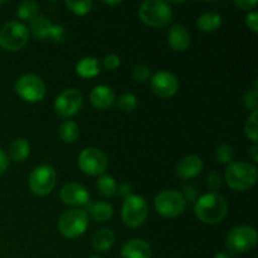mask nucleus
<instances>
[{"label": "nucleus", "instance_id": "4", "mask_svg": "<svg viewBox=\"0 0 258 258\" xmlns=\"http://www.w3.org/2000/svg\"><path fill=\"white\" fill-rule=\"evenodd\" d=\"M88 223H90V217L87 212L83 209L73 208L68 209L60 216L58 228L66 238H77L87 231Z\"/></svg>", "mask_w": 258, "mask_h": 258}, {"label": "nucleus", "instance_id": "42", "mask_svg": "<svg viewBox=\"0 0 258 258\" xmlns=\"http://www.w3.org/2000/svg\"><path fill=\"white\" fill-rule=\"evenodd\" d=\"M248 155H249V158H251V160L253 161V163H257V161H258V148H257L256 144H253V146L249 149Z\"/></svg>", "mask_w": 258, "mask_h": 258}, {"label": "nucleus", "instance_id": "12", "mask_svg": "<svg viewBox=\"0 0 258 258\" xmlns=\"http://www.w3.org/2000/svg\"><path fill=\"white\" fill-rule=\"evenodd\" d=\"M83 105V96L76 88H67L57 96L54 111L60 117H71L80 112Z\"/></svg>", "mask_w": 258, "mask_h": 258}, {"label": "nucleus", "instance_id": "41", "mask_svg": "<svg viewBox=\"0 0 258 258\" xmlns=\"http://www.w3.org/2000/svg\"><path fill=\"white\" fill-rule=\"evenodd\" d=\"M185 202H193L197 198V189L193 186H185Z\"/></svg>", "mask_w": 258, "mask_h": 258}, {"label": "nucleus", "instance_id": "43", "mask_svg": "<svg viewBox=\"0 0 258 258\" xmlns=\"http://www.w3.org/2000/svg\"><path fill=\"white\" fill-rule=\"evenodd\" d=\"M214 258H231V256H228L227 253H224V252H219V253H217Z\"/></svg>", "mask_w": 258, "mask_h": 258}, {"label": "nucleus", "instance_id": "44", "mask_svg": "<svg viewBox=\"0 0 258 258\" xmlns=\"http://www.w3.org/2000/svg\"><path fill=\"white\" fill-rule=\"evenodd\" d=\"M105 4H107V5H117V4H120V2H108V0H106Z\"/></svg>", "mask_w": 258, "mask_h": 258}, {"label": "nucleus", "instance_id": "21", "mask_svg": "<svg viewBox=\"0 0 258 258\" xmlns=\"http://www.w3.org/2000/svg\"><path fill=\"white\" fill-rule=\"evenodd\" d=\"M115 243V233L110 228L98 229L92 238V247L97 252H106Z\"/></svg>", "mask_w": 258, "mask_h": 258}, {"label": "nucleus", "instance_id": "32", "mask_svg": "<svg viewBox=\"0 0 258 258\" xmlns=\"http://www.w3.org/2000/svg\"><path fill=\"white\" fill-rule=\"evenodd\" d=\"M48 38L54 43H63L66 40V38H67V29L63 25L59 24L52 25L49 34H48Z\"/></svg>", "mask_w": 258, "mask_h": 258}, {"label": "nucleus", "instance_id": "26", "mask_svg": "<svg viewBox=\"0 0 258 258\" xmlns=\"http://www.w3.org/2000/svg\"><path fill=\"white\" fill-rule=\"evenodd\" d=\"M59 136L64 143L72 144L80 136V127L75 121L67 120L59 126Z\"/></svg>", "mask_w": 258, "mask_h": 258}, {"label": "nucleus", "instance_id": "38", "mask_svg": "<svg viewBox=\"0 0 258 258\" xmlns=\"http://www.w3.org/2000/svg\"><path fill=\"white\" fill-rule=\"evenodd\" d=\"M234 4L242 10H253L257 7L258 3L256 0H236Z\"/></svg>", "mask_w": 258, "mask_h": 258}, {"label": "nucleus", "instance_id": "24", "mask_svg": "<svg viewBox=\"0 0 258 258\" xmlns=\"http://www.w3.org/2000/svg\"><path fill=\"white\" fill-rule=\"evenodd\" d=\"M52 25L53 24L47 17L38 15L30 22V32H32L33 37L37 39H44V38H48Z\"/></svg>", "mask_w": 258, "mask_h": 258}, {"label": "nucleus", "instance_id": "20", "mask_svg": "<svg viewBox=\"0 0 258 258\" xmlns=\"http://www.w3.org/2000/svg\"><path fill=\"white\" fill-rule=\"evenodd\" d=\"M87 214H90L95 221L103 223V222L111 219L113 214V208L107 202H93V203L87 204Z\"/></svg>", "mask_w": 258, "mask_h": 258}, {"label": "nucleus", "instance_id": "35", "mask_svg": "<svg viewBox=\"0 0 258 258\" xmlns=\"http://www.w3.org/2000/svg\"><path fill=\"white\" fill-rule=\"evenodd\" d=\"M243 102L247 108L252 110V112H253V111H257V87L256 86H254L252 90L247 91L246 95H244Z\"/></svg>", "mask_w": 258, "mask_h": 258}, {"label": "nucleus", "instance_id": "10", "mask_svg": "<svg viewBox=\"0 0 258 258\" xmlns=\"http://www.w3.org/2000/svg\"><path fill=\"white\" fill-rule=\"evenodd\" d=\"M57 183V174L53 166L43 165L33 169L29 176V188L35 196H48L54 189Z\"/></svg>", "mask_w": 258, "mask_h": 258}, {"label": "nucleus", "instance_id": "45", "mask_svg": "<svg viewBox=\"0 0 258 258\" xmlns=\"http://www.w3.org/2000/svg\"><path fill=\"white\" fill-rule=\"evenodd\" d=\"M90 258H102V257H100V256H91Z\"/></svg>", "mask_w": 258, "mask_h": 258}, {"label": "nucleus", "instance_id": "23", "mask_svg": "<svg viewBox=\"0 0 258 258\" xmlns=\"http://www.w3.org/2000/svg\"><path fill=\"white\" fill-rule=\"evenodd\" d=\"M30 145L25 139H17L9 146V158L15 163H22L29 156Z\"/></svg>", "mask_w": 258, "mask_h": 258}, {"label": "nucleus", "instance_id": "30", "mask_svg": "<svg viewBox=\"0 0 258 258\" xmlns=\"http://www.w3.org/2000/svg\"><path fill=\"white\" fill-rule=\"evenodd\" d=\"M117 106L122 112H133L138 107V97L134 93H123L118 98Z\"/></svg>", "mask_w": 258, "mask_h": 258}, {"label": "nucleus", "instance_id": "29", "mask_svg": "<svg viewBox=\"0 0 258 258\" xmlns=\"http://www.w3.org/2000/svg\"><path fill=\"white\" fill-rule=\"evenodd\" d=\"M66 7L76 15H86L92 9V2L91 0H83V2H72L67 0Z\"/></svg>", "mask_w": 258, "mask_h": 258}, {"label": "nucleus", "instance_id": "22", "mask_svg": "<svg viewBox=\"0 0 258 258\" xmlns=\"http://www.w3.org/2000/svg\"><path fill=\"white\" fill-rule=\"evenodd\" d=\"M222 25L221 14L216 12H206L197 19V27L203 33H213Z\"/></svg>", "mask_w": 258, "mask_h": 258}, {"label": "nucleus", "instance_id": "25", "mask_svg": "<svg viewBox=\"0 0 258 258\" xmlns=\"http://www.w3.org/2000/svg\"><path fill=\"white\" fill-rule=\"evenodd\" d=\"M96 186H97L101 196L107 197V198L113 197L117 193V183L111 175H106V174L101 175L96 183Z\"/></svg>", "mask_w": 258, "mask_h": 258}, {"label": "nucleus", "instance_id": "11", "mask_svg": "<svg viewBox=\"0 0 258 258\" xmlns=\"http://www.w3.org/2000/svg\"><path fill=\"white\" fill-rule=\"evenodd\" d=\"M14 90L20 98L27 102H39L45 96V85L35 75H24L17 81Z\"/></svg>", "mask_w": 258, "mask_h": 258}, {"label": "nucleus", "instance_id": "18", "mask_svg": "<svg viewBox=\"0 0 258 258\" xmlns=\"http://www.w3.org/2000/svg\"><path fill=\"white\" fill-rule=\"evenodd\" d=\"M122 258H151V246L146 241L134 238L126 242L121 248Z\"/></svg>", "mask_w": 258, "mask_h": 258}, {"label": "nucleus", "instance_id": "40", "mask_svg": "<svg viewBox=\"0 0 258 258\" xmlns=\"http://www.w3.org/2000/svg\"><path fill=\"white\" fill-rule=\"evenodd\" d=\"M117 190H118V193H120L121 197L126 198V197L130 196L131 185H130V184H127V183H121L120 185L117 186Z\"/></svg>", "mask_w": 258, "mask_h": 258}, {"label": "nucleus", "instance_id": "7", "mask_svg": "<svg viewBox=\"0 0 258 258\" xmlns=\"http://www.w3.org/2000/svg\"><path fill=\"white\" fill-rule=\"evenodd\" d=\"M154 207L160 216L175 218L185 211L186 202L181 193L176 190H163L154 199Z\"/></svg>", "mask_w": 258, "mask_h": 258}, {"label": "nucleus", "instance_id": "14", "mask_svg": "<svg viewBox=\"0 0 258 258\" xmlns=\"http://www.w3.org/2000/svg\"><path fill=\"white\" fill-rule=\"evenodd\" d=\"M60 199L63 203L72 207L87 206L90 203V193L78 183H68L60 189Z\"/></svg>", "mask_w": 258, "mask_h": 258}, {"label": "nucleus", "instance_id": "36", "mask_svg": "<svg viewBox=\"0 0 258 258\" xmlns=\"http://www.w3.org/2000/svg\"><path fill=\"white\" fill-rule=\"evenodd\" d=\"M121 60H120V57L116 54H108L106 55L105 59L102 60V64L103 67H106L107 70L112 71V70H116V68H118V66H120Z\"/></svg>", "mask_w": 258, "mask_h": 258}, {"label": "nucleus", "instance_id": "5", "mask_svg": "<svg viewBox=\"0 0 258 258\" xmlns=\"http://www.w3.org/2000/svg\"><path fill=\"white\" fill-rule=\"evenodd\" d=\"M148 213V203L143 197L136 196V194H130L126 197L122 204V211H121V217L126 226L130 228H138L146 221Z\"/></svg>", "mask_w": 258, "mask_h": 258}, {"label": "nucleus", "instance_id": "28", "mask_svg": "<svg viewBox=\"0 0 258 258\" xmlns=\"http://www.w3.org/2000/svg\"><path fill=\"white\" fill-rule=\"evenodd\" d=\"M214 154H216V159L219 163L227 164V165L233 163L234 158H236L234 149L228 144H221L219 146H217Z\"/></svg>", "mask_w": 258, "mask_h": 258}, {"label": "nucleus", "instance_id": "15", "mask_svg": "<svg viewBox=\"0 0 258 258\" xmlns=\"http://www.w3.org/2000/svg\"><path fill=\"white\" fill-rule=\"evenodd\" d=\"M168 44L176 52H184L190 45V33L183 24H174L168 32Z\"/></svg>", "mask_w": 258, "mask_h": 258}, {"label": "nucleus", "instance_id": "8", "mask_svg": "<svg viewBox=\"0 0 258 258\" xmlns=\"http://www.w3.org/2000/svg\"><path fill=\"white\" fill-rule=\"evenodd\" d=\"M257 232L249 226H238L227 236L226 246L231 253H246L256 247Z\"/></svg>", "mask_w": 258, "mask_h": 258}, {"label": "nucleus", "instance_id": "37", "mask_svg": "<svg viewBox=\"0 0 258 258\" xmlns=\"http://www.w3.org/2000/svg\"><path fill=\"white\" fill-rule=\"evenodd\" d=\"M246 24L253 33L258 32V14L256 10L248 13V15L246 17Z\"/></svg>", "mask_w": 258, "mask_h": 258}, {"label": "nucleus", "instance_id": "6", "mask_svg": "<svg viewBox=\"0 0 258 258\" xmlns=\"http://www.w3.org/2000/svg\"><path fill=\"white\" fill-rule=\"evenodd\" d=\"M29 39V29L23 23H7L0 30V45L8 52H17L22 49Z\"/></svg>", "mask_w": 258, "mask_h": 258}, {"label": "nucleus", "instance_id": "9", "mask_svg": "<svg viewBox=\"0 0 258 258\" xmlns=\"http://www.w3.org/2000/svg\"><path fill=\"white\" fill-rule=\"evenodd\" d=\"M78 166L90 176H101L108 166V159L102 150L97 148H86L78 156Z\"/></svg>", "mask_w": 258, "mask_h": 258}, {"label": "nucleus", "instance_id": "2", "mask_svg": "<svg viewBox=\"0 0 258 258\" xmlns=\"http://www.w3.org/2000/svg\"><path fill=\"white\" fill-rule=\"evenodd\" d=\"M257 168L254 164L247 161H233L229 164L224 173V181L229 188L237 191L251 189L257 181Z\"/></svg>", "mask_w": 258, "mask_h": 258}, {"label": "nucleus", "instance_id": "1", "mask_svg": "<svg viewBox=\"0 0 258 258\" xmlns=\"http://www.w3.org/2000/svg\"><path fill=\"white\" fill-rule=\"evenodd\" d=\"M228 212L226 198L219 193H208L202 196L194 206V213L201 222L216 224L224 219Z\"/></svg>", "mask_w": 258, "mask_h": 258}, {"label": "nucleus", "instance_id": "19", "mask_svg": "<svg viewBox=\"0 0 258 258\" xmlns=\"http://www.w3.org/2000/svg\"><path fill=\"white\" fill-rule=\"evenodd\" d=\"M101 64L100 60L95 57H85L77 63L76 66V72L78 76L82 78H93L101 72Z\"/></svg>", "mask_w": 258, "mask_h": 258}, {"label": "nucleus", "instance_id": "31", "mask_svg": "<svg viewBox=\"0 0 258 258\" xmlns=\"http://www.w3.org/2000/svg\"><path fill=\"white\" fill-rule=\"evenodd\" d=\"M244 134L252 143H257V111H253L247 118L246 125H244Z\"/></svg>", "mask_w": 258, "mask_h": 258}, {"label": "nucleus", "instance_id": "39", "mask_svg": "<svg viewBox=\"0 0 258 258\" xmlns=\"http://www.w3.org/2000/svg\"><path fill=\"white\" fill-rule=\"evenodd\" d=\"M8 166H9V158L5 154V151L0 149V176L7 171Z\"/></svg>", "mask_w": 258, "mask_h": 258}, {"label": "nucleus", "instance_id": "13", "mask_svg": "<svg viewBox=\"0 0 258 258\" xmlns=\"http://www.w3.org/2000/svg\"><path fill=\"white\" fill-rule=\"evenodd\" d=\"M150 86L156 96L161 98H168L178 92L179 81L174 73L169 71H159L151 76Z\"/></svg>", "mask_w": 258, "mask_h": 258}, {"label": "nucleus", "instance_id": "17", "mask_svg": "<svg viewBox=\"0 0 258 258\" xmlns=\"http://www.w3.org/2000/svg\"><path fill=\"white\" fill-rule=\"evenodd\" d=\"M203 169V161L197 155L184 156L176 165V175L181 179L196 178Z\"/></svg>", "mask_w": 258, "mask_h": 258}, {"label": "nucleus", "instance_id": "34", "mask_svg": "<svg viewBox=\"0 0 258 258\" xmlns=\"http://www.w3.org/2000/svg\"><path fill=\"white\" fill-rule=\"evenodd\" d=\"M133 77L139 82H145L150 78V68L145 64H138L133 70Z\"/></svg>", "mask_w": 258, "mask_h": 258}, {"label": "nucleus", "instance_id": "33", "mask_svg": "<svg viewBox=\"0 0 258 258\" xmlns=\"http://www.w3.org/2000/svg\"><path fill=\"white\" fill-rule=\"evenodd\" d=\"M222 184H223V179H222V176L217 171L212 170L207 175V186L211 189L212 193H216L218 189H221Z\"/></svg>", "mask_w": 258, "mask_h": 258}, {"label": "nucleus", "instance_id": "3", "mask_svg": "<svg viewBox=\"0 0 258 258\" xmlns=\"http://www.w3.org/2000/svg\"><path fill=\"white\" fill-rule=\"evenodd\" d=\"M139 18L146 25L164 28L173 20V9L163 0H146L139 8Z\"/></svg>", "mask_w": 258, "mask_h": 258}, {"label": "nucleus", "instance_id": "16", "mask_svg": "<svg viewBox=\"0 0 258 258\" xmlns=\"http://www.w3.org/2000/svg\"><path fill=\"white\" fill-rule=\"evenodd\" d=\"M90 102L98 110H107L115 102V93L108 86L98 85L91 91Z\"/></svg>", "mask_w": 258, "mask_h": 258}, {"label": "nucleus", "instance_id": "27", "mask_svg": "<svg viewBox=\"0 0 258 258\" xmlns=\"http://www.w3.org/2000/svg\"><path fill=\"white\" fill-rule=\"evenodd\" d=\"M38 13H39V5L32 0H25L17 9V15L19 19L30 20V22L38 17Z\"/></svg>", "mask_w": 258, "mask_h": 258}]
</instances>
